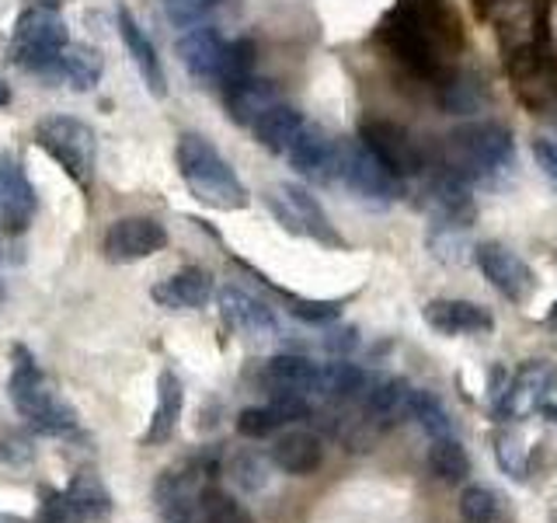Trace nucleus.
Instances as JSON below:
<instances>
[{"label": "nucleus", "instance_id": "1a4fd4ad", "mask_svg": "<svg viewBox=\"0 0 557 523\" xmlns=\"http://www.w3.org/2000/svg\"><path fill=\"white\" fill-rule=\"evenodd\" d=\"M359 139L370 147L383 165H387L397 179H414L429 168V157L414 133L387 115H366L359 122Z\"/></svg>", "mask_w": 557, "mask_h": 523}, {"label": "nucleus", "instance_id": "c03bdc74", "mask_svg": "<svg viewBox=\"0 0 557 523\" xmlns=\"http://www.w3.org/2000/svg\"><path fill=\"white\" fill-rule=\"evenodd\" d=\"M11 101V87H8V81L0 77V109H4V105Z\"/></svg>", "mask_w": 557, "mask_h": 523}, {"label": "nucleus", "instance_id": "20e7f679", "mask_svg": "<svg viewBox=\"0 0 557 523\" xmlns=\"http://www.w3.org/2000/svg\"><path fill=\"white\" fill-rule=\"evenodd\" d=\"M70 49V28L52 4H32L14 17L8 57L25 74L63 81V57Z\"/></svg>", "mask_w": 557, "mask_h": 523}, {"label": "nucleus", "instance_id": "9b49d317", "mask_svg": "<svg viewBox=\"0 0 557 523\" xmlns=\"http://www.w3.org/2000/svg\"><path fill=\"white\" fill-rule=\"evenodd\" d=\"M474 262L484 272V279L492 283L502 296H509L512 304H527L536 290L533 269L522 262L512 248H505L498 241H484L474 248Z\"/></svg>", "mask_w": 557, "mask_h": 523}, {"label": "nucleus", "instance_id": "f8f14e48", "mask_svg": "<svg viewBox=\"0 0 557 523\" xmlns=\"http://www.w3.org/2000/svg\"><path fill=\"white\" fill-rule=\"evenodd\" d=\"M286 161L293 165L296 174L318 182V185H335L338 182V161H342V139L331 136L318 122H307L304 133L296 136L289 147Z\"/></svg>", "mask_w": 557, "mask_h": 523}, {"label": "nucleus", "instance_id": "dca6fc26", "mask_svg": "<svg viewBox=\"0 0 557 523\" xmlns=\"http://www.w3.org/2000/svg\"><path fill=\"white\" fill-rule=\"evenodd\" d=\"M226 42L216 25H196L178 39V60L188 70V77L199 84H220L223 77V60H226Z\"/></svg>", "mask_w": 557, "mask_h": 523}, {"label": "nucleus", "instance_id": "6e6552de", "mask_svg": "<svg viewBox=\"0 0 557 523\" xmlns=\"http://www.w3.org/2000/svg\"><path fill=\"white\" fill-rule=\"evenodd\" d=\"M338 182L362 203L387 206L400 196V182L405 179H397V174L356 136V139H342Z\"/></svg>", "mask_w": 557, "mask_h": 523}, {"label": "nucleus", "instance_id": "0eeeda50", "mask_svg": "<svg viewBox=\"0 0 557 523\" xmlns=\"http://www.w3.org/2000/svg\"><path fill=\"white\" fill-rule=\"evenodd\" d=\"M265 206L269 214L278 220V227L296 238H310L324 244V248H345V238L335 231V223L324 214V206L318 203L310 188L296 185V182H278L272 188H265Z\"/></svg>", "mask_w": 557, "mask_h": 523}, {"label": "nucleus", "instance_id": "4be33fe9", "mask_svg": "<svg viewBox=\"0 0 557 523\" xmlns=\"http://www.w3.org/2000/svg\"><path fill=\"white\" fill-rule=\"evenodd\" d=\"M411 384L405 377H383L373 380L370 391L362 394V418L370 423L376 433L380 429H391L400 418H408L411 409Z\"/></svg>", "mask_w": 557, "mask_h": 523}, {"label": "nucleus", "instance_id": "423d86ee", "mask_svg": "<svg viewBox=\"0 0 557 523\" xmlns=\"http://www.w3.org/2000/svg\"><path fill=\"white\" fill-rule=\"evenodd\" d=\"M35 144L46 157H52L70 182L81 192H91L98 168V139L84 119L74 115H46L35 122Z\"/></svg>", "mask_w": 557, "mask_h": 523}, {"label": "nucleus", "instance_id": "a878e982", "mask_svg": "<svg viewBox=\"0 0 557 523\" xmlns=\"http://www.w3.org/2000/svg\"><path fill=\"white\" fill-rule=\"evenodd\" d=\"M185 409V388L174 370H161L157 377V405H153V418L144 433V447H161L168 443L174 429H178V418Z\"/></svg>", "mask_w": 557, "mask_h": 523}, {"label": "nucleus", "instance_id": "b1692460", "mask_svg": "<svg viewBox=\"0 0 557 523\" xmlns=\"http://www.w3.org/2000/svg\"><path fill=\"white\" fill-rule=\"evenodd\" d=\"M278 101V92L275 84L265 81V77H240V81H231L223 84V105H226V115H231L237 126H251V122L272 109V105Z\"/></svg>", "mask_w": 557, "mask_h": 523}, {"label": "nucleus", "instance_id": "a19ab883", "mask_svg": "<svg viewBox=\"0 0 557 523\" xmlns=\"http://www.w3.org/2000/svg\"><path fill=\"white\" fill-rule=\"evenodd\" d=\"M495 453H498V464L505 475H512V478H527V461H522V450L512 443V440H505V436H498L495 440Z\"/></svg>", "mask_w": 557, "mask_h": 523}, {"label": "nucleus", "instance_id": "f3484780", "mask_svg": "<svg viewBox=\"0 0 557 523\" xmlns=\"http://www.w3.org/2000/svg\"><path fill=\"white\" fill-rule=\"evenodd\" d=\"M216 304H220V318L226 321V328L240 331L248 339H272L278 331V318L275 311L251 296L248 290L240 287H223L216 290Z\"/></svg>", "mask_w": 557, "mask_h": 523}, {"label": "nucleus", "instance_id": "4468645a", "mask_svg": "<svg viewBox=\"0 0 557 523\" xmlns=\"http://www.w3.org/2000/svg\"><path fill=\"white\" fill-rule=\"evenodd\" d=\"M554 388H557V366L550 360L522 363L519 370L512 374L509 391H505V398L495 405V415L498 418H512V415H522V412H533V409L544 405Z\"/></svg>", "mask_w": 557, "mask_h": 523}, {"label": "nucleus", "instance_id": "473e14b6", "mask_svg": "<svg viewBox=\"0 0 557 523\" xmlns=\"http://www.w3.org/2000/svg\"><path fill=\"white\" fill-rule=\"evenodd\" d=\"M196 523H255V520L231 492H223L220 485H206L199 496Z\"/></svg>", "mask_w": 557, "mask_h": 523}, {"label": "nucleus", "instance_id": "cd10ccee", "mask_svg": "<svg viewBox=\"0 0 557 523\" xmlns=\"http://www.w3.org/2000/svg\"><path fill=\"white\" fill-rule=\"evenodd\" d=\"M370 377H366L362 366L348 363L345 356H335L331 363H321V391L331 401H356L370 391Z\"/></svg>", "mask_w": 557, "mask_h": 523}, {"label": "nucleus", "instance_id": "f704fd0d", "mask_svg": "<svg viewBox=\"0 0 557 523\" xmlns=\"http://www.w3.org/2000/svg\"><path fill=\"white\" fill-rule=\"evenodd\" d=\"M226 475L240 488V492H261L269 485V464L265 458H258L255 450L234 453L231 464H226Z\"/></svg>", "mask_w": 557, "mask_h": 523}, {"label": "nucleus", "instance_id": "aec40b11", "mask_svg": "<svg viewBox=\"0 0 557 523\" xmlns=\"http://www.w3.org/2000/svg\"><path fill=\"white\" fill-rule=\"evenodd\" d=\"M310 415L307 398H289V394H275L269 405H251L237 415V433L244 440H265L275 436L278 429H286L293 423H304Z\"/></svg>", "mask_w": 557, "mask_h": 523}, {"label": "nucleus", "instance_id": "bb28decb", "mask_svg": "<svg viewBox=\"0 0 557 523\" xmlns=\"http://www.w3.org/2000/svg\"><path fill=\"white\" fill-rule=\"evenodd\" d=\"M414 17L422 22V28L429 32V39L440 46L446 57H457L463 49V25L457 11H453L446 0H408Z\"/></svg>", "mask_w": 557, "mask_h": 523}, {"label": "nucleus", "instance_id": "4c0bfd02", "mask_svg": "<svg viewBox=\"0 0 557 523\" xmlns=\"http://www.w3.org/2000/svg\"><path fill=\"white\" fill-rule=\"evenodd\" d=\"M255 74V42L251 39H234L226 46V60H223V77L220 87L240 81V77H251Z\"/></svg>", "mask_w": 557, "mask_h": 523}, {"label": "nucleus", "instance_id": "37998d69", "mask_svg": "<svg viewBox=\"0 0 557 523\" xmlns=\"http://www.w3.org/2000/svg\"><path fill=\"white\" fill-rule=\"evenodd\" d=\"M536 412H540V415H547V418H550V423H557V405H554V401H550V398H547V401H544V405H540Z\"/></svg>", "mask_w": 557, "mask_h": 523}, {"label": "nucleus", "instance_id": "72a5a7b5", "mask_svg": "<svg viewBox=\"0 0 557 523\" xmlns=\"http://www.w3.org/2000/svg\"><path fill=\"white\" fill-rule=\"evenodd\" d=\"M460 523H495L502 513V502L487 485H467L460 492Z\"/></svg>", "mask_w": 557, "mask_h": 523}, {"label": "nucleus", "instance_id": "2f4dec72", "mask_svg": "<svg viewBox=\"0 0 557 523\" xmlns=\"http://www.w3.org/2000/svg\"><path fill=\"white\" fill-rule=\"evenodd\" d=\"M408 418H414L418 429H422L429 440H435V436H453V418H449L446 405L432 391H425V388H414L411 391Z\"/></svg>", "mask_w": 557, "mask_h": 523}, {"label": "nucleus", "instance_id": "5701e85b", "mask_svg": "<svg viewBox=\"0 0 557 523\" xmlns=\"http://www.w3.org/2000/svg\"><path fill=\"white\" fill-rule=\"evenodd\" d=\"M324 461V440L310 429H286L272 443V464L286 475H310Z\"/></svg>", "mask_w": 557, "mask_h": 523}, {"label": "nucleus", "instance_id": "ea45409f", "mask_svg": "<svg viewBox=\"0 0 557 523\" xmlns=\"http://www.w3.org/2000/svg\"><path fill=\"white\" fill-rule=\"evenodd\" d=\"M359 345V331L352 325H327V336H324V349L331 356H348L352 349Z\"/></svg>", "mask_w": 557, "mask_h": 523}, {"label": "nucleus", "instance_id": "7c9ffc66", "mask_svg": "<svg viewBox=\"0 0 557 523\" xmlns=\"http://www.w3.org/2000/svg\"><path fill=\"white\" fill-rule=\"evenodd\" d=\"M101 70H104L101 49L87 46V42L66 49V57H63V81L74 87V92H91V87H98Z\"/></svg>", "mask_w": 557, "mask_h": 523}, {"label": "nucleus", "instance_id": "f03ea898", "mask_svg": "<svg viewBox=\"0 0 557 523\" xmlns=\"http://www.w3.org/2000/svg\"><path fill=\"white\" fill-rule=\"evenodd\" d=\"M516 157V139L512 133L502 126V122L481 119V122H467L457 126L449 136H443L440 157H435V168L449 171L453 179H460L467 185L492 179V174L505 171Z\"/></svg>", "mask_w": 557, "mask_h": 523}, {"label": "nucleus", "instance_id": "2eb2a0df", "mask_svg": "<svg viewBox=\"0 0 557 523\" xmlns=\"http://www.w3.org/2000/svg\"><path fill=\"white\" fill-rule=\"evenodd\" d=\"M258 384L269 391V398H275V394L310 398L321 391V363L296 356V353H278L261 363Z\"/></svg>", "mask_w": 557, "mask_h": 523}, {"label": "nucleus", "instance_id": "7ed1b4c3", "mask_svg": "<svg viewBox=\"0 0 557 523\" xmlns=\"http://www.w3.org/2000/svg\"><path fill=\"white\" fill-rule=\"evenodd\" d=\"M8 398H11L14 412L22 415L32 429H39L46 436H77V429H81L77 412L70 409V401L60 398V391H52L42 366L35 363V356L25 345L11 349Z\"/></svg>", "mask_w": 557, "mask_h": 523}, {"label": "nucleus", "instance_id": "a18cd8bd", "mask_svg": "<svg viewBox=\"0 0 557 523\" xmlns=\"http://www.w3.org/2000/svg\"><path fill=\"white\" fill-rule=\"evenodd\" d=\"M547 325H550V328H557V301H554V307L547 311Z\"/></svg>", "mask_w": 557, "mask_h": 523}, {"label": "nucleus", "instance_id": "79ce46f5", "mask_svg": "<svg viewBox=\"0 0 557 523\" xmlns=\"http://www.w3.org/2000/svg\"><path fill=\"white\" fill-rule=\"evenodd\" d=\"M533 157H536V168L544 171L547 179L557 185V139L536 136V139H533Z\"/></svg>", "mask_w": 557, "mask_h": 523}, {"label": "nucleus", "instance_id": "393cba45", "mask_svg": "<svg viewBox=\"0 0 557 523\" xmlns=\"http://www.w3.org/2000/svg\"><path fill=\"white\" fill-rule=\"evenodd\" d=\"M304 126H307V119L300 109H293V105H286V101H275L272 109H265L251 122V133L269 154L286 157L289 147L296 144V136L304 133Z\"/></svg>", "mask_w": 557, "mask_h": 523}, {"label": "nucleus", "instance_id": "39448f33", "mask_svg": "<svg viewBox=\"0 0 557 523\" xmlns=\"http://www.w3.org/2000/svg\"><path fill=\"white\" fill-rule=\"evenodd\" d=\"M376 42L387 49L408 74L422 77L429 84H443L453 74L449 57L429 39V32L414 17L408 0H400L394 11L383 14V22L376 25Z\"/></svg>", "mask_w": 557, "mask_h": 523}, {"label": "nucleus", "instance_id": "e433bc0d", "mask_svg": "<svg viewBox=\"0 0 557 523\" xmlns=\"http://www.w3.org/2000/svg\"><path fill=\"white\" fill-rule=\"evenodd\" d=\"M161 4H164V14L174 28H196V25H202V17L209 11L223 4V0H161Z\"/></svg>", "mask_w": 557, "mask_h": 523}, {"label": "nucleus", "instance_id": "412c9836", "mask_svg": "<svg viewBox=\"0 0 557 523\" xmlns=\"http://www.w3.org/2000/svg\"><path fill=\"white\" fill-rule=\"evenodd\" d=\"M213 293H216L213 276H209L206 269H199V266H185L174 276L161 279V283L150 290L153 304L168 307V311H199V307H206L209 301H213Z\"/></svg>", "mask_w": 557, "mask_h": 523}, {"label": "nucleus", "instance_id": "a211bd4d", "mask_svg": "<svg viewBox=\"0 0 557 523\" xmlns=\"http://www.w3.org/2000/svg\"><path fill=\"white\" fill-rule=\"evenodd\" d=\"M422 318L440 336H484L495 328L492 311L474 301H457V296H440L422 307Z\"/></svg>", "mask_w": 557, "mask_h": 523}, {"label": "nucleus", "instance_id": "f257e3e1", "mask_svg": "<svg viewBox=\"0 0 557 523\" xmlns=\"http://www.w3.org/2000/svg\"><path fill=\"white\" fill-rule=\"evenodd\" d=\"M174 165H178V174L185 188L191 192V199L209 209L231 214V209H244L251 203L248 185L237 179L231 161L202 133L178 136V144H174Z\"/></svg>", "mask_w": 557, "mask_h": 523}, {"label": "nucleus", "instance_id": "c85d7f7f", "mask_svg": "<svg viewBox=\"0 0 557 523\" xmlns=\"http://www.w3.org/2000/svg\"><path fill=\"white\" fill-rule=\"evenodd\" d=\"M425 461H429L432 475L446 485H460L470 478V458H467L463 443L453 440V436H435V440H429Z\"/></svg>", "mask_w": 557, "mask_h": 523}, {"label": "nucleus", "instance_id": "ddd939ff", "mask_svg": "<svg viewBox=\"0 0 557 523\" xmlns=\"http://www.w3.org/2000/svg\"><path fill=\"white\" fill-rule=\"evenodd\" d=\"M39 209L35 185L14 154H0V223L8 234H25L28 223Z\"/></svg>", "mask_w": 557, "mask_h": 523}, {"label": "nucleus", "instance_id": "9d476101", "mask_svg": "<svg viewBox=\"0 0 557 523\" xmlns=\"http://www.w3.org/2000/svg\"><path fill=\"white\" fill-rule=\"evenodd\" d=\"M164 248H168V231L153 217H119L101 238V252L115 266L144 262Z\"/></svg>", "mask_w": 557, "mask_h": 523}, {"label": "nucleus", "instance_id": "58836bf2", "mask_svg": "<svg viewBox=\"0 0 557 523\" xmlns=\"http://www.w3.org/2000/svg\"><path fill=\"white\" fill-rule=\"evenodd\" d=\"M35 523H81V516L74 506H70L66 492H46Z\"/></svg>", "mask_w": 557, "mask_h": 523}, {"label": "nucleus", "instance_id": "6ab92c4d", "mask_svg": "<svg viewBox=\"0 0 557 523\" xmlns=\"http://www.w3.org/2000/svg\"><path fill=\"white\" fill-rule=\"evenodd\" d=\"M115 25L122 35V46H126L133 66L139 70V77L150 87L153 98H164L168 95V74H164V63L157 57V46L150 42V35L139 28V22L129 14V8H119L115 11Z\"/></svg>", "mask_w": 557, "mask_h": 523}, {"label": "nucleus", "instance_id": "c9c22d12", "mask_svg": "<svg viewBox=\"0 0 557 523\" xmlns=\"http://www.w3.org/2000/svg\"><path fill=\"white\" fill-rule=\"evenodd\" d=\"M286 301H289V314L296 321H304V325H335L342 321V311H345V301H310V296H296V293H286Z\"/></svg>", "mask_w": 557, "mask_h": 523}, {"label": "nucleus", "instance_id": "c756f323", "mask_svg": "<svg viewBox=\"0 0 557 523\" xmlns=\"http://www.w3.org/2000/svg\"><path fill=\"white\" fill-rule=\"evenodd\" d=\"M66 499L77 510L81 523H87V520H104V516L112 513L109 488H104L95 475H87V471H81V475L66 485Z\"/></svg>", "mask_w": 557, "mask_h": 523}, {"label": "nucleus", "instance_id": "49530a36", "mask_svg": "<svg viewBox=\"0 0 557 523\" xmlns=\"http://www.w3.org/2000/svg\"><path fill=\"white\" fill-rule=\"evenodd\" d=\"M554 258H557V255H554Z\"/></svg>", "mask_w": 557, "mask_h": 523}]
</instances>
